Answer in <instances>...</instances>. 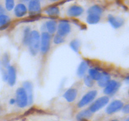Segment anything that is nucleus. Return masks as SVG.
I'll return each instance as SVG.
<instances>
[{"label": "nucleus", "instance_id": "nucleus-5", "mask_svg": "<svg viewBox=\"0 0 129 121\" xmlns=\"http://www.w3.org/2000/svg\"><path fill=\"white\" fill-rule=\"evenodd\" d=\"M50 35L49 33L44 32L42 35L41 37V45H40V49H41L42 52L45 54L49 51L50 49Z\"/></svg>", "mask_w": 129, "mask_h": 121}, {"label": "nucleus", "instance_id": "nucleus-14", "mask_svg": "<svg viewBox=\"0 0 129 121\" xmlns=\"http://www.w3.org/2000/svg\"><path fill=\"white\" fill-rule=\"evenodd\" d=\"M27 12V9L23 4H18L15 8V14L17 17H22Z\"/></svg>", "mask_w": 129, "mask_h": 121}, {"label": "nucleus", "instance_id": "nucleus-31", "mask_svg": "<svg viewBox=\"0 0 129 121\" xmlns=\"http://www.w3.org/2000/svg\"><path fill=\"white\" fill-rule=\"evenodd\" d=\"M123 112L125 113H128L129 112V106L128 105H126L123 107Z\"/></svg>", "mask_w": 129, "mask_h": 121}, {"label": "nucleus", "instance_id": "nucleus-12", "mask_svg": "<svg viewBox=\"0 0 129 121\" xmlns=\"http://www.w3.org/2000/svg\"><path fill=\"white\" fill-rule=\"evenodd\" d=\"M84 11L82 7L77 5H73L68 10V15L69 16H80Z\"/></svg>", "mask_w": 129, "mask_h": 121}, {"label": "nucleus", "instance_id": "nucleus-28", "mask_svg": "<svg viewBox=\"0 0 129 121\" xmlns=\"http://www.w3.org/2000/svg\"><path fill=\"white\" fill-rule=\"evenodd\" d=\"M5 5H6V8L7 10L8 11H11L13 10L15 6V2L13 0H7L5 3Z\"/></svg>", "mask_w": 129, "mask_h": 121}, {"label": "nucleus", "instance_id": "nucleus-21", "mask_svg": "<svg viewBox=\"0 0 129 121\" xmlns=\"http://www.w3.org/2000/svg\"><path fill=\"white\" fill-rule=\"evenodd\" d=\"M102 11H103V10H102V8L100 6H98V5H94V6L89 8L88 13H89V15L91 14V15H99L100 16L102 14Z\"/></svg>", "mask_w": 129, "mask_h": 121}, {"label": "nucleus", "instance_id": "nucleus-3", "mask_svg": "<svg viewBox=\"0 0 129 121\" xmlns=\"http://www.w3.org/2000/svg\"><path fill=\"white\" fill-rule=\"evenodd\" d=\"M109 102V98L108 97H102L97 99L89 107V111L91 113L96 112L104 106H105Z\"/></svg>", "mask_w": 129, "mask_h": 121}, {"label": "nucleus", "instance_id": "nucleus-9", "mask_svg": "<svg viewBox=\"0 0 129 121\" xmlns=\"http://www.w3.org/2000/svg\"><path fill=\"white\" fill-rule=\"evenodd\" d=\"M16 78V69L14 67L9 66L8 68V74H7V79L8 84L10 86H13L15 84Z\"/></svg>", "mask_w": 129, "mask_h": 121}, {"label": "nucleus", "instance_id": "nucleus-19", "mask_svg": "<svg viewBox=\"0 0 129 121\" xmlns=\"http://www.w3.org/2000/svg\"><path fill=\"white\" fill-rule=\"evenodd\" d=\"M46 28L50 34H54L57 29V23L54 20L48 21L46 23Z\"/></svg>", "mask_w": 129, "mask_h": 121}, {"label": "nucleus", "instance_id": "nucleus-18", "mask_svg": "<svg viewBox=\"0 0 129 121\" xmlns=\"http://www.w3.org/2000/svg\"><path fill=\"white\" fill-rule=\"evenodd\" d=\"M45 13L47 15H49V16H57L59 14V8L55 6H50L45 10Z\"/></svg>", "mask_w": 129, "mask_h": 121}, {"label": "nucleus", "instance_id": "nucleus-15", "mask_svg": "<svg viewBox=\"0 0 129 121\" xmlns=\"http://www.w3.org/2000/svg\"><path fill=\"white\" fill-rule=\"evenodd\" d=\"M110 81V76L107 73H103L101 74V76L98 80V85L101 87H105L108 83Z\"/></svg>", "mask_w": 129, "mask_h": 121}, {"label": "nucleus", "instance_id": "nucleus-25", "mask_svg": "<svg viewBox=\"0 0 129 121\" xmlns=\"http://www.w3.org/2000/svg\"><path fill=\"white\" fill-rule=\"evenodd\" d=\"M70 46L74 52H78L80 47V42L78 40H73L70 43Z\"/></svg>", "mask_w": 129, "mask_h": 121}, {"label": "nucleus", "instance_id": "nucleus-8", "mask_svg": "<svg viewBox=\"0 0 129 121\" xmlns=\"http://www.w3.org/2000/svg\"><path fill=\"white\" fill-rule=\"evenodd\" d=\"M118 87H119V83L118 82L114 80L110 81L105 86L104 93L107 95L113 94L118 89Z\"/></svg>", "mask_w": 129, "mask_h": 121}, {"label": "nucleus", "instance_id": "nucleus-27", "mask_svg": "<svg viewBox=\"0 0 129 121\" xmlns=\"http://www.w3.org/2000/svg\"><path fill=\"white\" fill-rule=\"evenodd\" d=\"M84 81L86 85L88 87H92L93 86V84H94V81H93V79L89 76H86L84 77Z\"/></svg>", "mask_w": 129, "mask_h": 121}, {"label": "nucleus", "instance_id": "nucleus-26", "mask_svg": "<svg viewBox=\"0 0 129 121\" xmlns=\"http://www.w3.org/2000/svg\"><path fill=\"white\" fill-rule=\"evenodd\" d=\"M30 28L27 27L24 30V33H23V42L24 44H27L28 42V39H29V37H30Z\"/></svg>", "mask_w": 129, "mask_h": 121}, {"label": "nucleus", "instance_id": "nucleus-24", "mask_svg": "<svg viewBox=\"0 0 129 121\" xmlns=\"http://www.w3.org/2000/svg\"><path fill=\"white\" fill-rule=\"evenodd\" d=\"M10 19L7 15H0V28L3 29V26L8 25V23L10 22Z\"/></svg>", "mask_w": 129, "mask_h": 121}, {"label": "nucleus", "instance_id": "nucleus-1", "mask_svg": "<svg viewBox=\"0 0 129 121\" xmlns=\"http://www.w3.org/2000/svg\"><path fill=\"white\" fill-rule=\"evenodd\" d=\"M28 44L31 54L34 55H36L40 47V35L37 30L30 32Z\"/></svg>", "mask_w": 129, "mask_h": 121}, {"label": "nucleus", "instance_id": "nucleus-23", "mask_svg": "<svg viewBox=\"0 0 129 121\" xmlns=\"http://www.w3.org/2000/svg\"><path fill=\"white\" fill-rule=\"evenodd\" d=\"M89 76L93 80H98L101 76V73L95 69H91L89 70Z\"/></svg>", "mask_w": 129, "mask_h": 121}, {"label": "nucleus", "instance_id": "nucleus-29", "mask_svg": "<svg viewBox=\"0 0 129 121\" xmlns=\"http://www.w3.org/2000/svg\"><path fill=\"white\" fill-rule=\"evenodd\" d=\"M54 42L55 44H60L64 42V39L63 37L60 36L59 34H57V35H55L54 38Z\"/></svg>", "mask_w": 129, "mask_h": 121}, {"label": "nucleus", "instance_id": "nucleus-13", "mask_svg": "<svg viewBox=\"0 0 129 121\" xmlns=\"http://www.w3.org/2000/svg\"><path fill=\"white\" fill-rule=\"evenodd\" d=\"M78 92L76 89L70 88L68 89L64 94V97L68 102H72L76 98Z\"/></svg>", "mask_w": 129, "mask_h": 121}, {"label": "nucleus", "instance_id": "nucleus-10", "mask_svg": "<svg viewBox=\"0 0 129 121\" xmlns=\"http://www.w3.org/2000/svg\"><path fill=\"white\" fill-rule=\"evenodd\" d=\"M108 21L115 28L121 27L124 23V20L123 18L120 17H115L111 15L108 16Z\"/></svg>", "mask_w": 129, "mask_h": 121}, {"label": "nucleus", "instance_id": "nucleus-17", "mask_svg": "<svg viewBox=\"0 0 129 121\" xmlns=\"http://www.w3.org/2000/svg\"><path fill=\"white\" fill-rule=\"evenodd\" d=\"M92 113L89 110H84L77 115V119L79 121H84L91 116Z\"/></svg>", "mask_w": 129, "mask_h": 121}, {"label": "nucleus", "instance_id": "nucleus-4", "mask_svg": "<svg viewBox=\"0 0 129 121\" xmlns=\"http://www.w3.org/2000/svg\"><path fill=\"white\" fill-rule=\"evenodd\" d=\"M97 95V92L96 90H92L87 93L83 98H81L79 103H78V107L79 108H82L85 105L90 103L94 99Z\"/></svg>", "mask_w": 129, "mask_h": 121}, {"label": "nucleus", "instance_id": "nucleus-22", "mask_svg": "<svg viewBox=\"0 0 129 121\" xmlns=\"http://www.w3.org/2000/svg\"><path fill=\"white\" fill-rule=\"evenodd\" d=\"M100 20V16L99 15H89L87 17V22L89 24H96Z\"/></svg>", "mask_w": 129, "mask_h": 121}, {"label": "nucleus", "instance_id": "nucleus-11", "mask_svg": "<svg viewBox=\"0 0 129 121\" xmlns=\"http://www.w3.org/2000/svg\"><path fill=\"white\" fill-rule=\"evenodd\" d=\"M24 89L25 90L28 97V102L31 104L33 102V86L32 84L30 81H25L23 83Z\"/></svg>", "mask_w": 129, "mask_h": 121}, {"label": "nucleus", "instance_id": "nucleus-6", "mask_svg": "<svg viewBox=\"0 0 129 121\" xmlns=\"http://www.w3.org/2000/svg\"><path fill=\"white\" fill-rule=\"evenodd\" d=\"M123 107V104L120 100H115L112 102L106 109V112L108 114H112L115 112H118L122 109Z\"/></svg>", "mask_w": 129, "mask_h": 121}, {"label": "nucleus", "instance_id": "nucleus-20", "mask_svg": "<svg viewBox=\"0 0 129 121\" xmlns=\"http://www.w3.org/2000/svg\"><path fill=\"white\" fill-rule=\"evenodd\" d=\"M88 68V63L86 61H83L79 66L78 69V75L79 77H82L85 74Z\"/></svg>", "mask_w": 129, "mask_h": 121}, {"label": "nucleus", "instance_id": "nucleus-16", "mask_svg": "<svg viewBox=\"0 0 129 121\" xmlns=\"http://www.w3.org/2000/svg\"><path fill=\"white\" fill-rule=\"evenodd\" d=\"M41 6H40V2L37 0H32L30 1L28 3V10L30 12H38L40 10Z\"/></svg>", "mask_w": 129, "mask_h": 121}, {"label": "nucleus", "instance_id": "nucleus-30", "mask_svg": "<svg viewBox=\"0 0 129 121\" xmlns=\"http://www.w3.org/2000/svg\"><path fill=\"white\" fill-rule=\"evenodd\" d=\"M3 63L5 66H8L9 64V58L8 55H5L3 57Z\"/></svg>", "mask_w": 129, "mask_h": 121}, {"label": "nucleus", "instance_id": "nucleus-33", "mask_svg": "<svg viewBox=\"0 0 129 121\" xmlns=\"http://www.w3.org/2000/svg\"><path fill=\"white\" fill-rule=\"evenodd\" d=\"M112 121H118V120H113Z\"/></svg>", "mask_w": 129, "mask_h": 121}, {"label": "nucleus", "instance_id": "nucleus-32", "mask_svg": "<svg viewBox=\"0 0 129 121\" xmlns=\"http://www.w3.org/2000/svg\"><path fill=\"white\" fill-rule=\"evenodd\" d=\"M4 12H5V10H4V8H3V6L0 5V15H3Z\"/></svg>", "mask_w": 129, "mask_h": 121}, {"label": "nucleus", "instance_id": "nucleus-2", "mask_svg": "<svg viewBox=\"0 0 129 121\" xmlns=\"http://www.w3.org/2000/svg\"><path fill=\"white\" fill-rule=\"evenodd\" d=\"M16 102L17 103L18 106L20 108L25 107L28 103L27 95H26V92L23 88H18L17 90H16Z\"/></svg>", "mask_w": 129, "mask_h": 121}, {"label": "nucleus", "instance_id": "nucleus-7", "mask_svg": "<svg viewBox=\"0 0 129 121\" xmlns=\"http://www.w3.org/2000/svg\"><path fill=\"white\" fill-rule=\"evenodd\" d=\"M58 34L62 37H64L69 34L71 31V26L68 21H62L58 25Z\"/></svg>", "mask_w": 129, "mask_h": 121}]
</instances>
